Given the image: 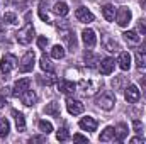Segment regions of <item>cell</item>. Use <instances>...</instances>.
<instances>
[{
	"label": "cell",
	"mask_w": 146,
	"mask_h": 144,
	"mask_svg": "<svg viewBox=\"0 0 146 144\" xmlns=\"http://www.w3.org/2000/svg\"><path fill=\"white\" fill-rule=\"evenodd\" d=\"M48 42H49V41H48V37L46 36H39L37 37V46H39L41 49H44V48L48 46Z\"/></svg>",
	"instance_id": "d590c367"
},
{
	"label": "cell",
	"mask_w": 146,
	"mask_h": 144,
	"mask_svg": "<svg viewBox=\"0 0 146 144\" xmlns=\"http://www.w3.org/2000/svg\"><path fill=\"white\" fill-rule=\"evenodd\" d=\"M75 17H76L80 22H92V20L95 19V17H94V14H92L87 7H80V9H76Z\"/></svg>",
	"instance_id": "30bf717a"
},
{
	"label": "cell",
	"mask_w": 146,
	"mask_h": 144,
	"mask_svg": "<svg viewBox=\"0 0 146 144\" xmlns=\"http://www.w3.org/2000/svg\"><path fill=\"white\" fill-rule=\"evenodd\" d=\"M58 90L65 95H70V93H75L76 92V83H73L70 80H61L58 83Z\"/></svg>",
	"instance_id": "8fae6325"
},
{
	"label": "cell",
	"mask_w": 146,
	"mask_h": 144,
	"mask_svg": "<svg viewBox=\"0 0 146 144\" xmlns=\"http://www.w3.org/2000/svg\"><path fill=\"white\" fill-rule=\"evenodd\" d=\"M82 39H83V42H85L87 48H94V46L97 44V36H95V32H94L92 29H83Z\"/></svg>",
	"instance_id": "7c38bea8"
},
{
	"label": "cell",
	"mask_w": 146,
	"mask_h": 144,
	"mask_svg": "<svg viewBox=\"0 0 146 144\" xmlns=\"http://www.w3.org/2000/svg\"><path fill=\"white\" fill-rule=\"evenodd\" d=\"M9 131H10V122L7 119H2L0 120V137H7Z\"/></svg>",
	"instance_id": "1f68e13d"
},
{
	"label": "cell",
	"mask_w": 146,
	"mask_h": 144,
	"mask_svg": "<svg viewBox=\"0 0 146 144\" xmlns=\"http://www.w3.org/2000/svg\"><path fill=\"white\" fill-rule=\"evenodd\" d=\"M139 97H141V93H139V90H138L136 85H129V87L126 88V92H124V98H126V102H129V104H136V102L139 100Z\"/></svg>",
	"instance_id": "52a82bcc"
},
{
	"label": "cell",
	"mask_w": 146,
	"mask_h": 144,
	"mask_svg": "<svg viewBox=\"0 0 146 144\" xmlns=\"http://www.w3.org/2000/svg\"><path fill=\"white\" fill-rule=\"evenodd\" d=\"M127 136V126L126 124H119L115 129H114V139L112 141H117V143H122Z\"/></svg>",
	"instance_id": "5bb4252c"
},
{
	"label": "cell",
	"mask_w": 146,
	"mask_h": 144,
	"mask_svg": "<svg viewBox=\"0 0 146 144\" xmlns=\"http://www.w3.org/2000/svg\"><path fill=\"white\" fill-rule=\"evenodd\" d=\"M3 105H5V95H3V93H0V108L3 107Z\"/></svg>",
	"instance_id": "7bdbcfd3"
},
{
	"label": "cell",
	"mask_w": 146,
	"mask_h": 144,
	"mask_svg": "<svg viewBox=\"0 0 146 144\" xmlns=\"http://www.w3.org/2000/svg\"><path fill=\"white\" fill-rule=\"evenodd\" d=\"M39 65H41V70H44V71H53V63H51V59H49L46 54L41 56Z\"/></svg>",
	"instance_id": "83f0119b"
},
{
	"label": "cell",
	"mask_w": 146,
	"mask_h": 144,
	"mask_svg": "<svg viewBox=\"0 0 146 144\" xmlns=\"http://www.w3.org/2000/svg\"><path fill=\"white\" fill-rule=\"evenodd\" d=\"M66 108H68V112L72 114V115H80L82 112H83V104L80 102V100H75V98H68L66 100Z\"/></svg>",
	"instance_id": "9c48e42d"
},
{
	"label": "cell",
	"mask_w": 146,
	"mask_h": 144,
	"mask_svg": "<svg viewBox=\"0 0 146 144\" xmlns=\"http://www.w3.org/2000/svg\"><path fill=\"white\" fill-rule=\"evenodd\" d=\"M102 44H104V49H107V51H110V53H114V51H117V49H119L117 41H115V39H112L110 36H104Z\"/></svg>",
	"instance_id": "ffe728a7"
},
{
	"label": "cell",
	"mask_w": 146,
	"mask_h": 144,
	"mask_svg": "<svg viewBox=\"0 0 146 144\" xmlns=\"http://www.w3.org/2000/svg\"><path fill=\"white\" fill-rule=\"evenodd\" d=\"M3 20H5V22H9V24H12V26H14V24H17V15H15V14H14V12H7V14H5V15H3Z\"/></svg>",
	"instance_id": "e575fe53"
},
{
	"label": "cell",
	"mask_w": 146,
	"mask_h": 144,
	"mask_svg": "<svg viewBox=\"0 0 146 144\" xmlns=\"http://www.w3.org/2000/svg\"><path fill=\"white\" fill-rule=\"evenodd\" d=\"M119 68H121L122 71H127V70L131 68V54H129L127 51H122V53L119 54Z\"/></svg>",
	"instance_id": "2e32d148"
},
{
	"label": "cell",
	"mask_w": 146,
	"mask_h": 144,
	"mask_svg": "<svg viewBox=\"0 0 146 144\" xmlns=\"http://www.w3.org/2000/svg\"><path fill=\"white\" fill-rule=\"evenodd\" d=\"M53 12L56 14V15H66L68 12H70V9H68V5L65 3V2H58V3H54V7H53Z\"/></svg>",
	"instance_id": "7402d4cb"
},
{
	"label": "cell",
	"mask_w": 146,
	"mask_h": 144,
	"mask_svg": "<svg viewBox=\"0 0 146 144\" xmlns=\"http://www.w3.org/2000/svg\"><path fill=\"white\" fill-rule=\"evenodd\" d=\"M78 87H80V90L83 92V95H94V93H97L99 92V88L102 87V81H94V80H90V78H82L80 80V83H78Z\"/></svg>",
	"instance_id": "6da1fadb"
},
{
	"label": "cell",
	"mask_w": 146,
	"mask_h": 144,
	"mask_svg": "<svg viewBox=\"0 0 146 144\" xmlns=\"http://www.w3.org/2000/svg\"><path fill=\"white\" fill-rule=\"evenodd\" d=\"M114 139V127H106L104 131H102V134H100V137H99V141L100 143H107V141H112Z\"/></svg>",
	"instance_id": "d4e9b609"
},
{
	"label": "cell",
	"mask_w": 146,
	"mask_h": 144,
	"mask_svg": "<svg viewBox=\"0 0 146 144\" xmlns=\"http://www.w3.org/2000/svg\"><path fill=\"white\" fill-rule=\"evenodd\" d=\"M138 29H139L143 34H146V20H141V19H139V22H138Z\"/></svg>",
	"instance_id": "f35d334b"
},
{
	"label": "cell",
	"mask_w": 146,
	"mask_h": 144,
	"mask_svg": "<svg viewBox=\"0 0 146 144\" xmlns=\"http://www.w3.org/2000/svg\"><path fill=\"white\" fill-rule=\"evenodd\" d=\"M33 36H34V27H33V24H26V27L24 29H21L17 34H15V39H17V42L19 44H29L31 41H33Z\"/></svg>",
	"instance_id": "7a4b0ae2"
},
{
	"label": "cell",
	"mask_w": 146,
	"mask_h": 144,
	"mask_svg": "<svg viewBox=\"0 0 146 144\" xmlns=\"http://www.w3.org/2000/svg\"><path fill=\"white\" fill-rule=\"evenodd\" d=\"M131 17H133V14H131V10L127 7H121V9L115 10V22L121 27H126L131 22Z\"/></svg>",
	"instance_id": "5b68a950"
},
{
	"label": "cell",
	"mask_w": 146,
	"mask_h": 144,
	"mask_svg": "<svg viewBox=\"0 0 146 144\" xmlns=\"http://www.w3.org/2000/svg\"><path fill=\"white\" fill-rule=\"evenodd\" d=\"M63 39L66 41V44H68V48L72 49V51H75L76 49V36H75V32H66L65 36H63Z\"/></svg>",
	"instance_id": "4316f807"
},
{
	"label": "cell",
	"mask_w": 146,
	"mask_h": 144,
	"mask_svg": "<svg viewBox=\"0 0 146 144\" xmlns=\"http://www.w3.org/2000/svg\"><path fill=\"white\" fill-rule=\"evenodd\" d=\"M51 56H53V58H56V59L65 58V48H63V46H60V44L53 46V49H51Z\"/></svg>",
	"instance_id": "f546056e"
},
{
	"label": "cell",
	"mask_w": 146,
	"mask_h": 144,
	"mask_svg": "<svg viewBox=\"0 0 146 144\" xmlns=\"http://www.w3.org/2000/svg\"><path fill=\"white\" fill-rule=\"evenodd\" d=\"M139 51L146 54V37H145V41H143V44H141V48H139Z\"/></svg>",
	"instance_id": "ee69618b"
},
{
	"label": "cell",
	"mask_w": 146,
	"mask_h": 144,
	"mask_svg": "<svg viewBox=\"0 0 146 144\" xmlns=\"http://www.w3.org/2000/svg\"><path fill=\"white\" fill-rule=\"evenodd\" d=\"M139 83H141V90H145L146 92V75L139 76Z\"/></svg>",
	"instance_id": "ab89813d"
},
{
	"label": "cell",
	"mask_w": 146,
	"mask_h": 144,
	"mask_svg": "<svg viewBox=\"0 0 146 144\" xmlns=\"http://www.w3.org/2000/svg\"><path fill=\"white\" fill-rule=\"evenodd\" d=\"M34 59H36V54H34V51H27V53L22 56V59H21L19 71H21V73H29V71H33V68H34Z\"/></svg>",
	"instance_id": "3957f363"
},
{
	"label": "cell",
	"mask_w": 146,
	"mask_h": 144,
	"mask_svg": "<svg viewBox=\"0 0 146 144\" xmlns=\"http://www.w3.org/2000/svg\"><path fill=\"white\" fill-rule=\"evenodd\" d=\"M12 115H14V119H15L17 131H19V132H24V131H26V119H24V115H22L21 112H17V110H12Z\"/></svg>",
	"instance_id": "d6986e66"
},
{
	"label": "cell",
	"mask_w": 146,
	"mask_h": 144,
	"mask_svg": "<svg viewBox=\"0 0 146 144\" xmlns=\"http://www.w3.org/2000/svg\"><path fill=\"white\" fill-rule=\"evenodd\" d=\"M37 127H39V131H41L42 134L53 132V126H51V122H48V120H39V122H37Z\"/></svg>",
	"instance_id": "4dcf8cb0"
},
{
	"label": "cell",
	"mask_w": 146,
	"mask_h": 144,
	"mask_svg": "<svg viewBox=\"0 0 146 144\" xmlns=\"http://www.w3.org/2000/svg\"><path fill=\"white\" fill-rule=\"evenodd\" d=\"M114 65H115V61L112 59V58H106V59H102V63L99 65V70L102 75H110V73L114 71Z\"/></svg>",
	"instance_id": "9a60e30c"
},
{
	"label": "cell",
	"mask_w": 146,
	"mask_h": 144,
	"mask_svg": "<svg viewBox=\"0 0 146 144\" xmlns=\"http://www.w3.org/2000/svg\"><path fill=\"white\" fill-rule=\"evenodd\" d=\"M29 85H31V80H29V78H21V80H17L15 85H14L12 95H14V97H19L21 93H24L26 90H29Z\"/></svg>",
	"instance_id": "ba28073f"
},
{
	"label": "cell",
	"mask_w": 146,
	"mask_h": 144,
	"mask_svg": "<svg viewBox=\"0 0 146 144\" xmlns=\"http://www.w3.org/2000/svg\"><path fill=\"white\" fill-rule=\"evenodd\" d=\"M129 143L131 144H136V143H145V137H133V139H129Z\"/></svg>",
	"instance_id": "60d3db41"
},
{
	"label": "cell",
	"mask_w": 146,
	"mask_h": 144,
	"mask_svg": "<svg viewBox=\"0 0 146 144\" xmlns=\"http://www.w3.org/2000/svg\"><path fill=\"white\" fill-rule=\"evenodd\" d=\"M46 7H48L46 0H41V2H39V17H41V20H44V22H51V20H49V15H48Z\"/></svg>",
	"instance_id": "484cf974"
},
{
	"label": "cell",
	"mask_w": 146,
	"mask_h": 144,
	"mask_svg": "<svg viewBox=\"0 0 146 144\" xmlns=\"http://www.w3.org/2000/svg\"><path fill=\"white\" fill-rule=\"evenodd\" d=\"M15 66H17V58L14 54H5L2 58V61H0V70H2V73L12 71Z\"/></svg>",
	"instance_id": "8992f818"
},
{
	"label": "cell",
	"mask_w": 146,
	"mask_h": 144,
	"mask_svg": "<svg viewBox=\"0 0 146 144\" xmlns=\"http://www.w3.org/2000/svg\"><path fill=\"white\" fill-rule=\"evenodd\" d=\"M19 98H21V102H22L24 105L31 107V105L36 102V93H34L33 90H26L24 93H21V95H19Z\"/></svg>",
	"instance_id": "e0dca14e"
},
{
	"label": "cell",
	"mask_w": 146,
	"mask_h": 144,
	"mask_svg": "<svg viewBox=\"0 0 146 144\" xmlns=\"http://www.w3.org/2000/svg\"><path fill=\"white\" fill-rule=\"evenodd\" d=\"M73 141H78V143H88L87 136H82V134H75V136H73Z\"/></svg>",
	"instance_id": "74e56055"
},
{
	"label": "cell",
	"mask_w": 146,
	"mask_h": 144,
	"mask_svg": "<svg viewBox=\"0 0 146 144\" xmlns=\"http://www.w3.org/2000/svg\"><path fill=\"white\" fill-rule=\"evenodd\" d=\"M0 32H3V22H2V19H0Z\"/></svg>",
	"instance_id": "bcb514c9"
},
{
	"label": "cell",
	"mask_w": 146,
	"mask_h": 144,
	"mask_svg": "<svg viewBox=\"0 0 146 144\" xmlns=\"http://www.w3.org/2000/svg\"><path fill=\"white\" fill-rule=\"evenodd\" d=\"M83 59H85V65H88L90 68H95V66H99V61H100V58H99L97 54H94L92 51H85V54H83Z\"/></svg>",
	"instance_id": "ac0fdd59"
},
{
	"label": "cell",
	"mask_w": 146,
	"mask_h": 144,
	"mask_svg": "<svg viewBox=\"0 0 146 144\" xmlns=\"http://www.w3.org/2000/svg\"><path fill=\"white\" fill-rule=\"evenodd\" d=\"M139 2H141V7L146 10V0H139Z\"/></svg>",
	"instance_id": "f6af8a7d"
},
{
	"label": "cell",
	"mask_w": 146,
	"mask_h": 144,
	"mask_svg": "<svg viewBox=\"0 0 146 144\" xmlns=\"http://www.w3.org/2000/svg\"><path fill=\"white\" fill-rule=\"evenodd\" d=\"M102 15L106 20H114L115 19V9L112 5H104L102 7Z\"/></svg>",
	"instance_id": "cb8c5ba5"
},
{
	"label": "cell",
	"mask_w": 146,
	"mask_h": 144,
	"mask_svg": "<svg viewBox=\"0 0 146 144\" xmlns=\"http://www.w3.org/2000/svg\"><path fill=\"white\" fill-rule=\"evenodd\" d=\"M134 59H136V66L141 70V68H146V54L141 53V51H136L134 54Z\"/></svg>",
	"instance_id": "f1b7e54d"
},
{
	"label": "cell",
	"mask_w": 146,
	"mask_h": 144,
	"mask_svg": "<svg viewBox=\"0 0 146 144\" xmlns=\"http://www.w3.org/2000/svg\"><path fill=\"white\" fill-rule=\"evenodd\" d=\"M122 36H124L126 41H129V42H134V44H136V42H139V36H138V32H136V31H126Z\"/></svg>",
	"instance_id": "d6a6232c"
},
{
	"label": "cell",
	"mask_w": 146,
	"mask_h": 144,
	"mask_svg": "<svg viewBox=\"0 0 146 144\" xmlns=\"http://www.w3.org/2000/svg\"><path fill=\"white\" fill-rule=\"evenodd\" d=\"M42 141H46V137H42V136H36V137H31V143H42Z\"/></svg>",
	"instance_id": "b9f144b4"
},
{
	"label": "cell",
	"mask_w": 146,
	"mask_h": 144,
	"mask_svg": "<svg viewBox=\"0 0 146 144\" xmlns=\"http://www.w3.org/2000/svg\"><path fill=\"white\" fill-rule=\"evenodd\" d=\"M37 80H39L42 85H53V83H56V80H58V78H56V75H54V73L49 71L48 75H39V76H37Z\"/></svg>",
	"instance_id": "603a6c76"
},
{
	"label": "cell",
	"mask_w": 146,
	"mask_h": 144,
	"mask_svg": "<svg viewBox=\"0 0 146 144\" xmlns=\"http://www.w3.org/2000/svg\"><path fill=\"white\" fill-rule=\"evenodd\" d=\"M97 105L102 110H112L115 105V97L112 92H104L99 98H97Z\"/></svg>",
	"instance_id": "277c9868"
},
{
	"label": "cell",
	"mask_w": 146,
	"mask_h": 144,
	"mask_svg": "<svg viewBox=\"0 0 146 144\" xmlns=\"http://www.w3.org/2000/svg\"><path fill=\"white\" fill-rule=\"evenodd\" d=\"M68 137H70V132H68L66 127H61V129L56 132V139H58V141H66Z\"/></svg>",
	"instance_id": "836d02e7"
},
{
	"label": "cell",
	"mask_w": 146,
	"mask_h": 144,
	"mask_svg": "<svg viewBox=\"0 0 146 144\" xmlns=\"http://www.w3.org/2000/svg\"><path fill=\"white\" fill-rule=\"evenodd\" d=\"M78 124H80V127H82L83 131H88V132H94V131L97 129V120H95L94 117H83Z\"/></svg>",
	"instance_id": "4fadbf2b"
},
{
	"label": "cell",
	"mask_w": 146,
	"mask_h": 144,
	"mask_svg": "<svg viewBox=\"0 0 146 144\" xmlns=\"http://www.w3.org/2000/svg\"><path fill=\"white\" fill-rule=\"evenodd\" d=\"M133 127H134V131H136L138 134H141V131H143V124H141L139 120H134V122H133Z\"/></svg>",
	"instance_id": "8d00e7d4"
},
{
	"label": "cell",
	"mask_w": 146,
	"mask_h": 144,
	"mask_svg": "<svg viewBox=\"0 0 146 144\" xmlns=\"http://www.w3.org/2000/svg\"><path fill=\"white\" fill-rule=\"evenodd\" d=\"M44 112H46L48 115H51V117H58V119H60V105H58L56 102H49V104L44 107Z\"/></svg>",
	"instance_id": "44dd1931"
}]
</instances>
